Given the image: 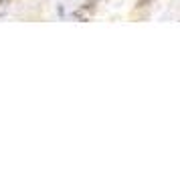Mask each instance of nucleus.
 Listing matches in <instances>:
<instances>
[{
	"mask_svg": "<svg viewBox=\"0 0 180 174\" xmlns=\"http://www.w3.org/2000/svg\"><path fill=\"white\" fill-rule=\"evenodd\" d=\"M2 4H4V0H0V8H2Z\"/></svg>",
	"mask_w": 180,
	"mask_h": 174,
	"instance_id": "nucleus-1",
	"label": "nucleus"
}]
</instances>
